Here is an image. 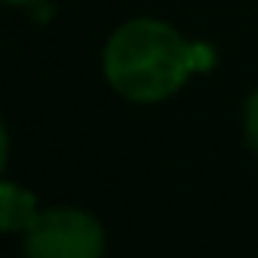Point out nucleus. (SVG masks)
<instances>
[{"instance_id": "f03ea898", "label": "nucleus", "mask_w": 258, "mask_h": 258, "mask_svg": "<svg viewBox=\"0 0 258 258\" xmlns=\"http://www.w3.org/2000/svg\"><path fill=\"white\" fill-rule=\"evenodd\" d=\"M23 252L30 258H98L105 252V226L79 206L39 209L23 232Z\"/></svg>"}, {"instance_id": "20e7f679", "label": "nucleus", "mask_w": 258, "mask_h": 258, "mask_svg": "<svg viewBox=\"0 0 258 258\" xmlns=\"http://www.w3.org/2000/svg\"><path fill=\"white\" fill-rule=\"evenodd\" d=\"M245 141H248V147L258 154V88L248 95V101H245Z\"/></svg>"}, {"instance_id": "f257e3e1", "label": "nucleus", "mask_w": 258, "mask_h": 258, "mask_svg": "<svg viewBox=\"0 0 258 258\" xmlns=\"http://www.w3.org/2000/svg\"><path fill=\"white\" fill-rule=\"evenodd\" d=\"M206 66L200 46H193L176 26L154 17L121 23L105 43L101 69L121 98L138 105H157L176 95L196 69Z\"/></svg>"}, {"instance_id": "39448f33", "label": "nucleus", "mask_w": 258, "mask_h": 258, "mask_svg": "<svg viewBox=\"0 0 258 258\" xmlns=\"http://www.w3.org/2000/svg\"><path fill=\"white\" fill-rule=\"evenodd\" d=\"M4 4H10V7H30V4H36V0H4Z\"/></svg>"}, {"instance_id": "7ed1b4c3", "label": "nucleus", "mask_w": 258, "mask_h": 258, "mask_svg": "<svg viewBox=\"0 0 258 258\" xmlns=\"http://www.w3.org/2000/svg\"><path fill=\"white\" fill-rule=\"evenodd\" d=\"M36 213H39L36 193H30L26 186L13 180L0 183V226H4V232H26L30 222L36 219Z\"/></svg>"}]
</instances>
